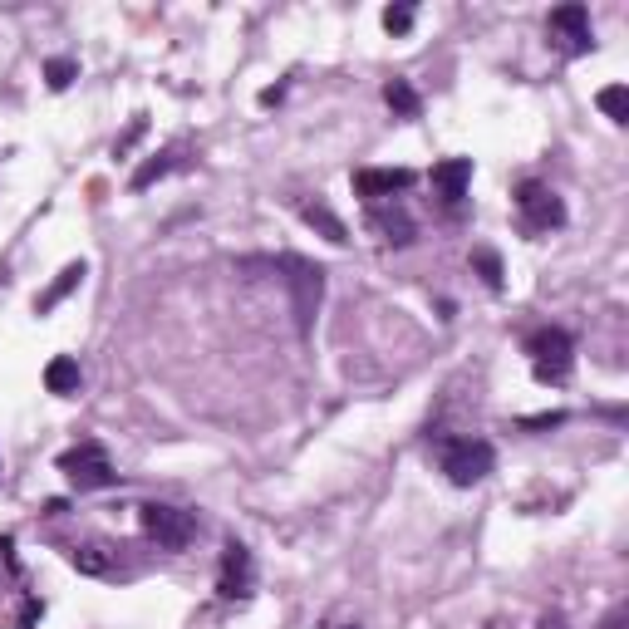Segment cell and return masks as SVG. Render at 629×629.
<instances>
[{
	"instance_id": "obj_1",
	"label": "cell",
	"mask_w": 629,
	"mask_h": 629,
	"mask_svg": "<svg viewBox=\"0 0 629 629\" xmlns=\"http://www.w3.org/2000/svg\"><path fill=\"white\" fill-rule=\"evenodd\" d=\"M246 271H276L281 286L290 290L295 330L310 335L315 310H320V300H325V266H315V261H305V256H276V261H246Z\"/></svg>"
},
{
	"instance_id": "obj_2",
	"label": "cell",
	"mask_w": 629,
	"mask_h": 629,
	"mask_svg": "<svg viewBox=\"0 0 629 629\" xmlns=\"http://www.w3.org/2000/svg\"><path fill=\"white\" fill-rule=\"evenodd\" d=\"M433 458L443 467V477L453 487H477L492 467H497V448L487 438H438L433 443Z\"/></svg>"
},
{
	"instance_id": "obj_3",
	"label": "cell",
	"mask_w": 629,
	"mask_h": 629,
	"mask_svg": "<svg viewBox=\"0 0 629 629\" xmlns=\"http://www.w3.org/2000/svg\"><path fill=\"white\" fill-rule=\"evenodd\" d=\"M138 526L158 551H187L197 541V512L172 507V502H143L138 507Z\"/></svg>"
},
{
	"instance_id": "obj_4",
	"label": "cell",
	"mask_w": 629,
	"mask_h": 629,
	"mask_svg": "<svg viewBox=\"0 0 629 629\" xmlns=\"http://www.w3.org/2000/svg\"><path fill=\"white\" fill-rule=\"evenodd\" d=\"M59 472H64V477H69V487H79V492H104V487H118V482H123L104 443H79V448H64V453H59Z\"/></svg>"
},
{
	"instance_id": "obj_5",
	"label": "cell",
	"mask_w": 629,
	"mask_h": 629,
	"mask_svg": "<svg viewBox=\"0 0 629 629\" xmlns=\"http://www.w3.org/2000/svg\"><path fill=\"white\" fill-rule=\"evenodd\" d=\"M526 354H531V374L541 384H566L571 379V359H575V344L561 325H541L526 335Z\"/></svg>"
},
{
	"instance_id": "obj_6",
	"label": "cell",
	"mask_w": 629,
	"mask_h": 629,
	"mask_svg": "<svg viewBox=\"0 0 629 629\" xmlns=\"http://www.w3.org/2000/svg\"><path fill=\"white\" fill-rule=\"evenodd\" d=\"M516 217H521L526 236H546V231L566 227V202L546 182H521L516 187Z\"/></svg>"
},
{
	"instance_id": "obj_7",
	"label": "cell",
	"mask_w": 629,
	"mask_h": 629,
	"mask_svg": "<svg viewBox=\"0 0 629 629\" xmlns=\"http://www.w3.org/2000/svg\"><path fill=\"white\" fill-rule=\"evenodd\" d=\"M251 590H256V561H251L246 541H227L222 566H217V595L222 600H246Z\"/></svg>"
},
{
	"instance_id": "obj_8",
	"label": "cell",
	"mask_w": 629,
	"mask_h": 629,
	"mask_svg": "<svg viewBox=\"0 0 629 629\" xmlns=\"http://www.w3.org/2000/svg\"><path fill=\"white\" fill-rule=\"evenodd\" d=\"M546 30H551V40L566 45V55H590V50H595V30H590V10H585V5H561V10H551Z\"/></svg>"
},
{
	"instance_id": "obj_9",
	"label": "cell",
	"mask_w": 629,
	"mask_h": 629,
	"mask_svg": "<svg viewBox=\"0 0 629 629\" xmlns=\"http://www.w3.org/2000/svg\"><path fill=\"white\" fill-rule=\"evenodd\" d=\"M413 182H418V172H413V168H359V172H354V192H359L369 207L394 202V197L408 192Z\"/></svg>"
},
{
	"instance_id": "obj_10",
	"label": "cell",
	"mask_w": 629,
	"mask_h": 629,
	"mask_svg": "<svg viewBox=\"0 0 629 629\" xmlns=\"http://www.w3.org/2000/svg\"><path fill=\"white\" fill-rule=\"evenodd\" d=\"M64 561L79 575H94V580H118V575H123L118 546H109V541H79V546L64 551Z\"/></svg>"
},
{
	"instance_id": "obj_11",
	"label": "cell",
	"mask_w": 629,
	"mask_h": 629,
	"mask_svg": "<svg viewBox=\"0 0 629 629\" xmlns=\"http://www.w3.org/2000/svg\"><path fill=\"white\" fill-rule=\"evenodd\" d=\"M467 187H472V158H443V163H433V197H438L448 212L462 207Z\"/></svg>"
},
{
	"instance_id": "obj_12",
	"label": "cell",
	"mask_w": 629,
	"mask_h": 629,
	"mask_svg": "<svg viewBox=\"0 0 629 629\" xmlns=\"http://www.w3.org/2000/svg\"><path fill=\"white\" fill-rule=\"evenodd\" d=\"M369 231H379V241H384V246H413V236H418L413 217H408L403 207H394V202L369 207Z\"/></svg>"
},
{
	"instance_id": "obj_13",
	"label": "cell",
	"mask_w": 629,
	"mask_h": 629,
	"mask_svg": "<svg viewBox=\"0 0 629 629\" xmlns=\"http://www.w3.org/2000/svg\"><path fill=\"white\" fill-rule=\"evenodd\" d=\"M300 222H305L310 231H320L330 246H344V241H349V227H344L325 202H300Z\"/></svg>"
},
{
	"instance_id": "obj_14",
	"label": "cell",
	"mask_w": 629,
	"mask_h": 629,
	"mask_svg": "<svg viewBox=\"0 0 629 629\" xmlns=\"http://www.w3.org/2000/svg\"><path fill=\"white\" fill-rule=\"evenodd\" d=\"M79 384H84V374H79V359L55 354V359L45 364V389H50V394L69 399V394H79Z\"/></svg>"
},
{
	"instance_id": "obj_15",
	"label": "cell",
	"mask_w": 629,
	"mask_h": 629,
	"mask_svg": "<svg viewBox=\"0 0 629 629\" xmlns=\"http://www.w3.org/2000/svg\"><path fill=\"white\" fill-rule=\"evenodd\" d=\"M384 104H389L399 118H418V114H423V99H418V89H413L408 79H389V84H384Z\"/></svg>"
},
{
	"instance_id": "obj_16",
	"label": "cell",
	"mask_w": 629,
	"mask_h": 629,
	"mask_svg": "<svg viewBox=\"0 0 629 629\" xmlns=\"http://www.w3.org/2000/svg\"><path fill=\"white\" fill-rule=\"evenodd\" d=\"M79 281H84V261H74V266H64V271H59V281L50 290H45V295H40V300H35V310H40V315H50V310H55L59 300H64V295H69V290L79 286Z\"/></svg>"
},
{
	"instance_id": "obj_17",
	"label": "cell",
	"mask_w": 629,
	"mask_h": 629,
	"mask_svg": "<svg viewBox=\"0 0 629 629\" xmlns=\"http://www.w3.org/2000/svg\"><path fill=\"white\" fill-rule=\"evenodd\" d=\"M472 266H477V276H482L487 286L502 290V276H507V271H502V256H497L492 246H477V251H472Z\"/></svg>"
},
{
	"instance_id": "obj_18",
	"label": "cell",
	"mask_w": 629,
	"mask_h": 629,
	"mask_svg": "<svg viewBox=\"0 0 629 629\" xmlns=\"http://www.w3.org/2000/svg\"><path fill=\"white\" fill-rule=\"evenodd\" d=\"M168 172H172V153H153L143 168L133 172V182H128V187H133V192H143V187H153V182H158V177H168Z\"/></svg>"
},
{
	"instance_id": "obj_19",
	"label": "cell",
	"mask_w": 629,
	"mask_h": 629,
	"mask_svg": "<svg viewBox=\"0 0 629 629\" xmlns=\"http://www.w3.org/2000/svg\"><path fill=\"white\" fill-rule=\"evenodd\" d=\"M600 109L615 118V123H625V118H629V89H625V84H610V89H600Z\"/></svg>"
},
{
	"instance_id": "obj_20",
	"label": "cell",
	"mask_w": 629,
	"mask_h": 629,
	"mask_svg": "<svg viewBox=\"0 0 629 629\" xmlns=\"http://www.w3.org/2000/svg\"><path fill=\"white\" fill-rule=\"evenodd\" d=\"M45 79H50V89H69V84L79 79V64L59 55V59H50V64H45Z\"/></svg>"
},
{
	"instance_id": "obj_21",
	"label": "cell",
	"mask_w": 629,
	"mask_h": 629,
	"mask_svg": "<svg viewBox=\"0 0 629 629\" xmlns=\"http://www.w3.org/2000/svg\"><path fill=\"white\" fill-rule=\"evenodd\" d=\"M384 30H389V35H408V30H413V10H408V5H389V10H384Z\"/></svg>"
},
{
	"instance_id": "obj_22",
	"label": "cell",
	"mask_w": 629,
	"mask_h": 629,
	"mask_svg": "<svg viewBox=\"0 0 629 629\" xmlns=\"http://www.w3.org/2000/svg\"><path fill=\"white\" fill-rule=\"evenodd\" d=\"M561 423H566V413H561V408L536 413V418H521V428H526V433H536V428H561Z\"/></svg>"
},
{
	"instance_id": "obj_23",
	"label": "cell",
	"mask_w": 629,
	"mask_h": 629,
	"mask_svg": "<svg viewBox=\"0 0 629 629\" xmlns=\"http://www.w3.org/2000/svg\"><path fill=\"white\" fill-rule=\"evenodd\" d=\"M40 625V600H25L20 605V629H35Z\"/></svg>"
},
{
	"instance_id": "obj_24",
	"label": "cell",
	"mask_w": 629,
	"mask_h": 629,
	"mask_svg": "<svg viewBox=\"0 0 629 629\" xmlns=\"http://www.w3.org/2000/svg\"><path fill=\"white\" fill-rule=\"evenodd\" d=\"M536 629H566V615H561V610H546V615L536 620Z\"/></svg>"
},
{
	"instance_id": "obj_25",
	"label": "cell",
	"mask_w": 629,
	"mask_h": 629,
	"mask_svg": "<svg viewBox=\"0 0 629 629\" xmlns=\"http://www.w3.org/2000/svg\"><path fill=\"white\" fill-rule=\"evenodd\" d=\"M281 99H286V89H281V84H276V89H266V94H261V104H266V109H271V104H281Z\"/></svg>"
},
{
	"instance_id": "obj_26",
	"label": "cell",
	"mask_w": 629,
	"mask_h": 629,
	"mask_svg": "<svg viewBox=\"0 0 629 629\" xmlns=\"http://www.w3.org/2000/svg\"><path fill=\"white\" fill-rule=\"evenodd\" d=\"M605 629H625V605H620V610H615V615L605 620Z\"/></svg>"
},
{
	"instance_id": "obj_27",
	"label": "cell",
	"mask_w": 629,
	"mask_h": 629,
	"mask_svg": "<svg viewBox=\"0 0 629 629\" xmlns=\"http://www.w3.org/2000/svg\"><path fill=\"white\" fill-rule=\"evenodd\" d=\"M325 629H359V625H354V620H330Z\"/></svg>"
}]
</instances>
